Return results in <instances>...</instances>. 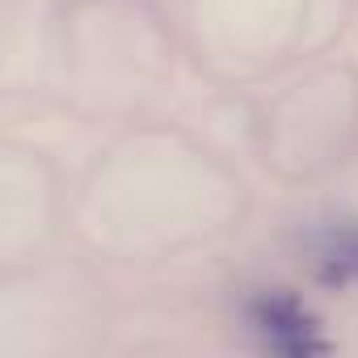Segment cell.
Here are the masks:
<instances>
[{
    "instance_id": "cell-1",
    "label": "cell",
    "mask_w": 358,
    "mask_h": 358,
    "mask_svg": "<svg viewBox=\"0 0 358 358\" xmlns=\"http://www.w3.org/2000/svg\"><path fill=\"white\" fill-rule=\"evenodd\" d=\"M253 320H257V329L266 333V341H270L274 350H287V354L324 350V341L312 337V320H308L295 303H287V299H266V303H257Z\"/></svg>"
}]
</instances>
